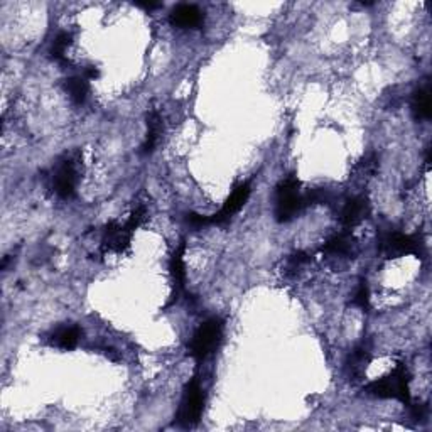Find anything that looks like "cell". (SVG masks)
Masks as SVG:
<instances>
[{"label":"cell","instance_id":"44dd1931","mask_svg":"<svg viewBox=\"0 0 432 432\" xmlns=\"http://www.w3.org/2000/svg\"><path fill=\"white\" fill-rule=\"evenodd\" d=\"M83 76L87 80H96L100 76V71L95 66H88V68H84V75Z\"/></svg>","mask_w":432,"mask_h":432},{"label":"cell","instance_id":"3957f363","mask_svg":"<svg viewBox=\"0 0 432 432\" xmlns=\"http://www.w3.org/2000/svg\"><path fill=\"white\" fill-rule=\"evenodd\" d=\"M223 327H225V323H223L222 318H211L208 321H204L196 330V333L192 334L191 343L188 346L189 357L198 361V363L206 360L218 348L223 336Z\"/></svg>","mask_w":432,"mask_h":432},{"label":"cell","instance_id":"5b68a950","mask_svg":"<svg viewBox=\"0 0 432 432\" xmlns=\"http://www.w3.org/2000/svg\"><path fill=\"white\" fill-rule=\"evenodd\" d=\"M78 161L73 156L63 157L53 172V189L61 199H71L78 184Z\"/></svg>","mask_w":432,"mask_h":432},{"label":"cell","instance_id":"6da1fadb","mask_svg":"<svg viewBox=\"0 0 432 432\" xmlns=\"http://www.w3.org/2000/svg\"><path fill=\"white\" fill-rule=\"evenodd\" d=\"M411 373L407 366L397 365L388 375L378 378L365 385V392L377 399H395L402 404H411Z\"/></svg>","mask_w":432,"mask_h":432},{"label":"cell","instance_id":"4fadbf2b","mask_svg":"<svg viewBox=\"0 0 432 432\" xmlns=\"http://www.w3.org/2000/svg\"><path fill=\"white\" fill-rule=\"evenodd\" d=\"M412 111L417 120H429L431 118V90L429 84L415 90L412 96Z\"/></svg>","mask_w":432,"mask_h":432},{"label":"cell","instance_id":"9c48e42d","mask_svg":"<svg viewBox=\"0 0 432 432\" xmlns=\"http://www.w3.org/2000/svg\"><path fill=\"white\" fill-rule=\"evenodd\" d=\"M171 24L183 29H195L203 24V12L192 3H179L171 12Z\"/></svg>","mask_w":432,"mask_h":432},{"label":"cell","instance_id":"30bf717a","mask_svg":"<svg viewBox=\"0 0 432 432\" xmlns=\"http://www.w3.org/2000/svg\"><path fill=\"white\" fill-rule=\"evenodd\" d=\"M370 211V204L368 199L365 196H357V198L350 199L348 203L345 204L341 211V223L346 226V228H353L358 223H361L366 218Z\"/></svg>","mask_w":432,"mask_h":432},{"label":"cell","instance_id":"ac0fdd59","mask_svg":"<svg viewBox=\"0 0 432 432\" xmlns=\"http://www.w3.org/2000/svg\"><path fill=\"white\" fill-rule=\"evenodd\" d=\"M71 42H73L71 34H68V33L57 34L56 39H54L51 46V56L54 57V60L64 61V57H66V51L69 46H71Z\"/></svg>","mask_w":432,"mask_h":432},{"label":"cell","instance_id":"2e32d148","mask_svg":"<svg viewBox=\"0 0 432 432\" xmlns=\"http://www.w3.org/2000/svg\"><path fill=\"white\" fill-rule=\"evenodd\" d=\"M80 341V327L64 326L53 334V345L63 350H73Z\"/></svg>","mask_w":432,"mask_h":432},{"label":"cell","instance_id":"9a60e30c","mask_svg":"<svg viewBox=\"0 0 432 432\" xmlns=\"http://www.w3.org/2000/svg\"><path fill=\"white\" fill-rule=\"evenodd\" d=\"M370 361V348L365 345H360L353 353L350 354V360H348V372L351 377H357L360 378L365 373L366 365Z\"/></svg>","mask_w":432,"mask_h":432},{"label":"cell","instance_id":"7a4b0ae2","mask_svg":"<svg viewBox=\"0 0 432 432\" xmlns=\"http://www.w3.org/2000/svg\"><path fill=\"white\" fill-rule=\"evenodd\" d=\"M307 206L306 195L300 192V183L296 176H287L276 191V219L287 223Z\"/></svg>","mask_w":432,"mask_h":432},{"label":"cell","instance_id":"d6986e66","mask_svg":"<svg viewBox=\"0 0 432 432\" xmlns=\"http://www.w3.org/2000/svg\"><path fill=\"white\" fill-rule=\"evenodd\" d=\"M353 306L360 307V309H368L370 307V291L365 280H361L360 285H358L357 292H354Z\"/></svg>","mask_w":432,"mask_h":432},{"label":"cell","instance_id":"ba28073f","mask_svg":"<svg viewBox=\"0 0 432 432\" xmlns=\"http://www.w3.org/2000/svg\"><path fill=\"white\" fill-rule=\"evenodd\" d=\"M381 252L387 257H400V255H408V253H419V242L417 238L412 237V235L405 233H390L381 243Z\"/></svg>","mask_w":432,"mask_h":432},{"label":"cell","instance_id":"52a82bcc","mask_svg":"<svg viewBox=\"0 0 432 432\" xmlns=\"http://www.w3.org/2000/svg\"><path fill=\"white\" fill-rule=\"evenodd\" d=\"M250 191H252V189H250L249 183H242V184H238V186H235L233 191H231V195L226 198V201L225 204H223L222 210H219L218 213L210 216V225H222V223L228 222L231 216L242 210L243 204H245L246 199H249Z\"/></svg>","mask_w":432,"mask_h":432},{"label":"cell","instance_id":"ffe728a7","mask_svg":"<svg viewBox=\"0 0 432 432\" xmlns=\"http://www.w3.org/2000/svg\"><path fill=\"white\" fill-rule=\"evenodd\" d=\"M186 219H188L189 225L196 226V228H199V226H204V225H210V216H201V215H196V213H189Z\"/></svg>","mask_w":432,"mask_h":432},{"label":"cell","instance_id":"8992f818","mask_svg":"<svg viewBox=\"0 0 432 432\" xmlns=\"http://www.w3.org/2000/svg\"><path fill=\"white\" fill-rule=\"evenodd\" d=\"M134 228L129 225V223H123L120 225L118 222H110L105 226V231H103V242L102 246L105 252H117L122 253L125 252L130 246V240H132Z\"/></svg>","mask_w":432,"mask_h":432},{"label":"cell","instance_id":"8fae6325","mask_svg":"<svg viewBox=\"0 0 432 432\" xmlns=\"http://www.w3.org/2000/svg\"><path fill=\"white\" fill-rule=\"evenodd\" d=\"M184 252H186V245L184 242H181V245L177 246L176 252L172 253L171 262H169V269H171L172 280H174L176 294L172 297V300L169 304H172L177 299V296L181 294V291L184 289V282H186V265H184Z\"/></svg>","mask_w":432,"mask_h":432},{"label":"cell","instance_id":"5bb4252c","mask_svg":"<svg viewBox=\"0 0 432 432\" xmlns=\"http://www.w3.org/2000/svg\"><path fill=\"white\" fill-rule=\"evenodd\" d=\"M64 90H66L69 98L73 100V103L81 105L87 100L90 84H88V80L84 76H71V78L64 81Z\"/></svg>","mask_w":432,"mask_h":432},{"label":"cell","instance_id":"7402d4cb","mask_svg":"<svg viewBox=\"0 0 432 432\" xmlns=\"http://www.w3.org/2000/svg\"><path fill=\"white\" fill-rule=\"evenodd\" d=\"M137 7H142V9L145 10H152V9H157V7H161V3H154V2H144V3H135Z\"/></svg>","mask_w":432,"mask_h":432},{"label":"cell","instance_id":"e0dca14e","mask_svg":"<svg viewBox=\"0 0 432 432\" xmlns=\"http://www.w3.org/2000/svg\"><path fill=\"white\" fill-rule=\"evenodd\" d=\"M351 246H353V238L346 233H339L324 243L323 252L327 255H346L350 253Z\"/></svg>","mask_w":432,"mask_h":432},{"label":"cell","instance_id":"277c9868","mask_svg":"<svg viewBox=\"0 0 432 432\" xmlns=\"http://www.w3.org/2000/svg\"><path fill=\"white\" fill-rule=\"evenodd\" d=\"M204 408V392L198 378H191L184 387L179 411H177V424L183 427H192L199 422Z\"/></svg>","mask_w":432,"mask_h":432},{"label":"cell","instance_id":"7c38bea8","mask_svg":"<svg viewBox=\"0 0 432 432\" xmlns=\"http://www.w3.org/2000/svg\"><path fill=\"white\" fill-rule=\"evenodd\" d=\"M162 134V118L159 111L152 110L147 115V137L142 145V154H152Z\"/></svg>","mask_w":432,"mask_h":432}]
</instances>
